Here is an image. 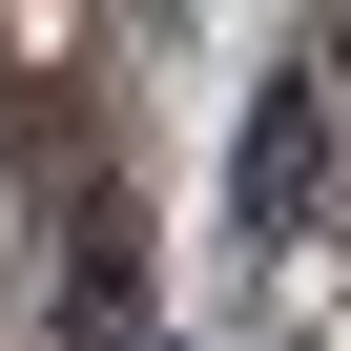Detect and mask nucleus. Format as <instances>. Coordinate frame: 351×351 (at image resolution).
I'll use <instances>...</instances> for the list:
<instances>
[{
	"label": "nucleus",
	"mask_w": 351,
	"mask_h": 351,
	"mask_svg": "<svg viewBox=\"0 0 351 351\" xmlns=\"http://www.w3.org/2000/svg\"><path fill=\"white\" fill-rule=\"evenodd\" d=\"M310 186H330V83L289 62V83H269V124H248V228L289 248V228H310Z\"/></svg>",
	"instance_id": "obj_1"
}]
</instances>
